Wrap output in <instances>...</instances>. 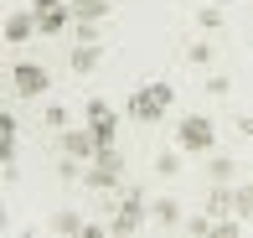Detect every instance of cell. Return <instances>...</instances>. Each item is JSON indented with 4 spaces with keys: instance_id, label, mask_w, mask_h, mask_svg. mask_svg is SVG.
Segmentation results:
<instances>
[{
    "instance_id": "obj_1",
    "label": "cell",
    "mask_w": 253,
    "mask_h": 238,
    "mask_svg": "<svg viewBox=\"0 0 253 238\" xmlns=\"http://www.w3.org/2000/svg\"><path fill=\"white\" fill-rule=\"evenodd\" d=\"M145 223H150V202H145V191H119V202H114V212H109V233H119V238H129V233H140Z\"/></svg>"
},
{
    "instance_id": "obj_2",
    "label": "cell",
    "mask_w": 253,
    "mask_h": 238,
    "mask_svg": "<svg viewBox=\"0 0 253 238\" xmlns=\"http://www.w3.org/2000/svg\"><path fill=\"white\" fill-rule=\"evenodd\" d=\"M119 176H124V155L114 150V145H103L93 161L83 166V181H88L93 191H119Z\"/></svg>"
},
{
    "instance_id": "obj_3",
    "label": "cell",
    "mask_w": 253,
    "mask_h": 238,
    "mask_svg": "<svg viewBox=\"0 0 253 238\" xmlns=\"http://www.w3.org/2000/svg\"><path fill=\"white\" fill-rule=\"evenodd\" d=\"M170 98H176V94H170V83H145V88H134V94H129V114H134V119H160V114L170 109Z\"/></svg>"
},
{
    "instance_id": "obj_4",
    "label": "cell",
    "mask_w": 253,
    "mask_h": 238,
    "mask_svg": "<svg viewBox=\"0 0 253 238\" xmlns=\"http://www.w3.org/2000/svg\"><path fill=\"white\" fill-rule=\"evenodd\" d=\"M176 145L186 155H202V150H212V119L207 114H186L176 124Z\"/></svg>"
},
{
    "instance_id": "obj_5",
    "label": "cell",
    "mask_w": 253,
    "mask_h": 238,
    "mask_svg": "<svg viewBox=\"0 0 253 238\" xmlns=\"http://www.w3.org/2000/svg\"><path fill=\"white\" fill-rule=\"evenodd\" d=\"M47 67H37V62H16V73H10V88H16V98H42L47 94Z\"/></svg>"
},
{
    "instance_id": "obj_6",
    "label": "cell",
    "mask_w": 253,
    "mask_h": 238,
    "mask_svg": "<svg viewBox=\"0 0 253 238\" xmlns=\"http://www.w3.org/2000/svg\"><path fill=\"white\" fill-rule=\"evenodd\" d=\"M57 145H62V155H73V161H93V155L103 150L98 135L88 130V124H83V130H62V140H57Z\"/></svg>"
},
{
    "instance_id": "obj_7",
    "label": "cell",
    "mask_w": 253,
    "mask_h": 238,
    "mask_svg": "<svg viewBox=\"0 0 253 238\" xmlns=\"http://www.w3.org/2000/svg\"><path fill=\"white\" fill-rule=\"evenodd\" d=\"M88 130L98 135V145H114V135H119V119H114V109L103 104V98L88 104Z\"/></svg>"
},
{
    "instance_id": "obj_8",
    "label": "cell",
    "mask_w": 253,
    "mask_h": 238,
    "mask_svg": "<svg viewBox=\"0 0 253 238\" xmlns=\"http://www.w3.org/2000/svg\"><path fill=\"white\" fill-rule=\"evenodd\" d=\"M37 10H10V21H5V37L10 42H16V47H21V42H31V37H37Z\"/></svg>"
},
{
    "instance_id": "obj_9",
    "label": "cell",
    "mask_w": 253,
    "mask_h": 238,
    "mask_svg": "<svg viewBox=\"0 0 253 238\" xmlns=\"http://www.w3.org/2000/svg\"><path fill=\"white\" fill-rule=\"evenodd\" d=\"M67 21H78L67 5H47V10H37V26H42V37H57V31H67Z\"/></svg>"
},
{
    "instance_id": "obj_10",
    "label": "cell",
    "mask_w": 253,
    "mask_h": 238,
    "mask_svg": "<svg viewBox=\"0 0 253 238\" xmlns=\"http://www.w3.org/2000/svg\"><path fill=\"white\" fill-rule=\"evenodd\" d=\"M150 223H160V228H186V218H181V207L170 197H155L150 202Z\"/></svg>"
},
{
    "instance_id": "obj_11",
    "label": "cell",
    "mask_w": 253,
    "mask_h": 238,
    "mask_svg": "<svg viewBox=\"0 0 253 238\" xmlns=\"http://www.w3.org/2000/svg\"><path fill=\"white\" fill-rule=\"evenodd\" d=\"M98 57H103V52H98V42H78V47H73V73H93Z\"/></svg>"
},
{
    "instance_id": "obj_12",
    "label": "cell",
    "mask_w": 253,
    "mask_h": 238,
    "mask_svg": "<svg viewBox=\"0 0 253 238\" xmlns=\"http://www.w3.org/2000/svg\"><path fill=\"white\" fill-rule=\"evenodd\" d=\"M73 16L78 21H103L109 16V0H73Z\"/></svg>"
},
{
    "instance_id": "obj_13",
    "label": "cell",
    "mask_w": 253,
    "mask_h": 238,
    "mask_svg": "<svg viewBox=\"0 0 253 238\" xmlns=\"http://www.w3.org/2000/svg\"><path fill=\"white\" fill-rule=\"evenodd\" d=\"M207 176H212V181H233L238 161H233V155H212V161H207Z\"/></svg>"
},
{
    "instance_id": "obj_14",
    "label": "cell",
    "mask_w": 253,
    "mask_h": 238,
    "mask_svg": "<svg viewBox=\"0 0 253 238\" xmlns=\"http://www.w3.org/2000/svg\"><path fill=\"white\" fill-rule=\"evenodd\" d=\"M52 233H88V223L78 218V212H57V218H52Z\"/></svg>"
},
{
    "instance_id": "obj_15",
    "label": "cell",
    "mask_w": 253,
    "mask_h": 238,
    "mask_svg": "<svg viewBox=\"0 0 253 238\" xmlns=\"http://www.w3.org/2000/svg\"><path fill=\"white\" fill-rule=\"evenodd\" d=\"M233 212H238L243 223L253 218V181H248V187H238V191H233Z\"/></svg>"
},
{
    "instance_id": "obj_16",
    "label": "cell",
    "mask_w": 253,
    "mask_h": 238,
    "mask_svg": "<svg viewBox=\"0 0 253 238\" xmlns=\"http://www.w3.org/2000/svg\"><path fill=\"white\" fill-rule=\"evenodd\" d=\"M155 171H160V176H176V171H181V155H176V150H160V155H155Z\"/></svg>"
},
{
    "instance_id": "obj_17",
    "label": "cell",
    "mask_w": 253,
    "mask_h": 238,
    "mask_svg": "<svg viewBox=\"0 0 253 238\" xmlns=\"http://www.w3.org/2000/svg\"><path fill=\"white\" fill-rule=\"evenodd\" d=\"M197 26H202V31H217V26H222V10H217V5H202Z\"/></svg>"
},
{
    "instance_id": "obj_18",
    "label": "cell",
    "mask_w": 253,
    "mask_h": 238,
    "mask_svg": "<svg viewBox=\"0 0 253 238\" xmlns=\"http://www.w3.org/2000/svg\"><path fill=\"white\" fill-rule=\"evenodd\" d=\"M186 57L197 62V67H207V62H212V42H191V47H186Z\"/></svg>"
},
{
    "instance_id": "obj_19",
    "label": "cell",
    "mask_w": 253,
    "mask_h": 238,
    "mask_svg": "<svg viewBox=\"0 0 253 238\" xmlns=\"http://www.w3.org/2000/svg\"><path fill=\"white\" fill-rule=\"evenodd\" d=\"M42 119H47L52 130H67V109H62V104H52V109H47V114H42Z\"/></svg>"
},
{
    "instance_id": "obj_20",
    "label": "cell",
    "mask_w": 253,
    "mask_h": 238,
    "mask_svg": "<svg viewBox=\"0 0 253 238\" xmlns=\"http://www.w3.org/2000/svg\"><path fill=\"white\" fill-rule=\"evenodd\" d=\"M103 31H98V21H78V42H98Z\"/></svg>"
},
{
    "instance_id": "obj_21",
    "label": "cell",
    "mask_w": 253,
    "mask_h": 238,
    "mask_svg": "<svg viewBox=\"0 0 253 238\" xmlns=\"http://www.w3.org/2000/svg\"><path fill=\"white\" fill-rule=\"evenodd\" d=\"M227 88H233V83H227V78H222V73H217V78H207V94H212V98H222V94H227Z\"/></svg>"
},
{
    "instance_id": "obj_22",
    "label": "cell",
    "mask_w": 253,
    "mask_h": 238,
    "mask_svg": "<svg viewBox=\"0 0 253 238\" xmlns=\"http://www.w3.org/2000/svg\"><path fill=\"white\" fill-rule=\"evenodd\" d=\"M238 130H243L248 140H253V114H243V119H238Z\"/></svg>"
},
{
    "instance_id": "obj_23",
    "label": "cell",
    "mask_w": 253,
    "mask_h": 238,
    "mask_svg": "<svg viewBox=\"0 0 253 238\" xmlns=\"http://www.w3.org/2000/svg\"><path fill=\"white\" fill-rule=\"evenodd\" d=\"M47 5H62V0H31V10H47Z\"/></svg>"
}]
</instances>
